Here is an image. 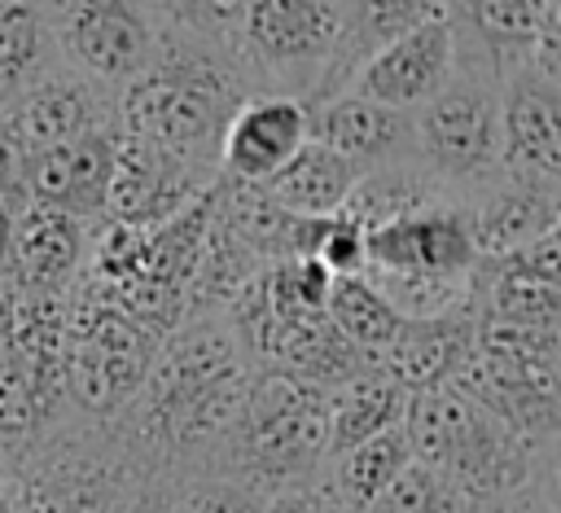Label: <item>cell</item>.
Returning a JSON list of instances; mask_svg holds the SVG:
<instances>
[{
  "instance_id": "obj_20",
  "label": "cell",
  "mask_w": 561,
  "mask_h": 513,
  "mask_svg": "<svg viewBox=\"0 0 561 513\" xmlns=\"http://www.w3.org/2000/svg\"><path fill=\"white\" fill-rule=\"evenodd\" d=\"M368 171L346 162L342 153L307 140L276 175H267L259 189L285 210V215H298V219H324V215H337L346 210L351 193L359 189Z\"/></svg>"
},
{
  "instance_id": "obj_21",
  "label": "cell",
  "mask_w": 561,
  "mask_h": 513,
  "mask_svg": "<svg viewBox=\"0 0 561 513\" xmlns=\"http://www.w3.org/2000/svg\"><path fill=\"white\" fill-rule=\"evenodd\" d=\"M83 259V228L75 215L53 210V206H35L26 202L18 224H13V246H9V263L18 267L22 289L31 294H57L70 272Z\"/></svg>"
},
{
  "instance_id": "obj_30",
  "label": "cell",
  "mask_w": 561,
  "mask_h": 513,
  "mask_svg": "<svg viewBox=\"0 0 561 513\" xmlns=\"http://www.w3.org/2000/svg\"><path fill=\"white\" fill-rule=\"evenodd\" d=\"M500 263H504L508 272H517V276H526V281H535V285L561 294V228L543 232L539 241H530L526 250H517V254H508V259H500Z\"/></svg>"
},
{
  "instance_id": "obj_13",
  "label": "cell",
  "mask_w": 561,
  "mask_h": 513,
  "mask_svg": "<svg viewBox=\"0 0 561 513\" xmlns=\"http://www.w3.org/2000/svg\"><path fill=\"white\" fill-rule=\"evenodd\" d=\"M307 145V105L285 92H259L237 105L224 127L219 162L224 180L263 184Z\"/></svg>"
},
{
  "instance_id": "obj_28",
  "label": "cell",
  "mask_w": 561,
  "mask_h": 513,
  "mask_svg": "<svg viewBox=\"0 0 561 513\" xmlns=\"http://www.w3.org/2000/svg\"><path fill=\"white\" fill-rule=\"evenodd\" d=\"M267 495L228 474H202L184 482L167 513H263Z\"/></svg>"
},
{
  "instance_id": "obj_8",
  "label": "cell",
  "mask_w": 561,
  "mask_h": 513,
  "mask_svg": "<svg viewBox=\"0 0 561 513\" xmlns=\"http://www.w3.org/2000/svg\"><path fill=\"white\" fill-rule=\"evenodd\" d=\"M364 272H399V276H469L478 267L469 206L447 197L416 202L364 232Z\"/></svg>"
},
{
  "instance_id": "obj_2",
  "label": "cell",
  "mask_w": 561,
  "mask_h": 513,
  "mask_svg": "<svg viewBox=\"0 0 561 513\" xmlns=\"http://www.w3.org/2000/svg\"><path fill=\"white\" fill-rule=\"evenodd\" d=\"M399 425L408 434L412 460L443 474L473 509L522 495L539 456L530 443H522L513 430H504L491 412H482L451 386L408 395Z\"/></svg>"
},
{
  "instance_id": "obj_11",
  "label": "cell",
  "mask_w": 561,
  "mask_h": 513,
  "mask_svg": "<svg viewBox=\"0 0 561 513\" xmlns=\"http://www.w3.org/2000/svg\"><path fill=\"white\" fill-rule=\"evenodd\" d=\"M206 189L210 184L193 162L118 132L114 180H110V197H105V210L114 215V224H123V228H158Z\"/></svg>"
},
{
  "instance_id": "obj_24",
  "label": "cell",
  "mask_w": 561,
  "mask_h": 513,
  "mask_svg": "<svg viewBox=\"0 0 561 513\" xmlns=\"http://www.w3.org/2000/svg\"><path fill=\"white\" fill-rule=\"evenodd\" d=\"M88 127H96L92 96H88V88H79L70 79H53V83H39L35 92H26V101L18 105V118H13V132L26 145V153L70 145Z\"/></svg>"
},
{
  "instance_id": "obj_38",
  "label": "cell",
  "mask_w": 561,
  "mask_h": 513,
  "mask_svg": "<svg viewBox=\"0 0 561 513\" xmlns=\"http://www.w3.org/2000/svg\"><path fill=\"white\" fill-rule=\"evenodd\" d=\"M557 338H561V320H557Z\"/></svg>"
},
{
  "instance_id": "obj_14",
  "label": "cell",
  "mask_w": 561,
  "mask_h": 513,
  "mask_svg": "<svg viewBox=\"0 0 561 513\" xmlns=\"http://www.w3.org/2000/svg\"><path fill=\"white\" fill-rule=\"evenodd\" d=\"M114 153H118V132L110 127H88L70 145L26 153V202L66 210L75 219L101 215L114 180Z\"/></svg>"
},
{
  "instance_id": "obj_3",
  "label": "cell",
  "mask_w": 561,
  "mask_h": 513,
  "mask_svg": "<svg viewBox=\"0 0 561 513\" xmlns=\"http://www.w3.org/2000/svg\"><path fill=\"white\" fill-rule=\"evenodd\" d=\"M329 395L333 390L294 373L254 368L245 399L219 443V474L241 478L263 495L316 478L329 443Z\"/></svg>"
},
{
  "instance_id": "obj_6",
  "label": "cell",
  "mask_w": 561,
  "mask_h": 513,
  "mask_svg": "<svg viewBox=\"0 0 561 513\" xmlns=\"http://www.w3.org/2000/svg\"><path fill=\"white\" fill-rule=\"evenodd\" d=\"M162 338L127 320L123 311L105 303H83L75 316H66V351H61V390L92 417L123 412L158 355Z\"/></svg>"
},
{
  "instance_id": "obj_37",
  "label": "cell",
  "mask_w": 561,
  "mask_h": 513,
  "mask_svg": "<svg viewBox=\"0 0 561 513\" xmlns=\"http://www.w3.org/2000/svg\"><path fill=\"white\" fill-rule=\"evenodd\" d=\"M9 246H13V210L0 202V263H9Z\"/></svg>"
},
{
  "instance_id": "obj_36",
  "label": "cell",
  "mask_w": 561,
  "mask_h": 513,
  "mask_svg": "<svg viewBox=\"0 0 561 513\" xmlns=\"http://www.w3.org/2000/svg\"><path fill=\"white\" fill-rule=\"evenodd\" d=\"M482 513H548V504H543V500H526V495H513V500H504V504H491V509H482Z\"/></svg>"
},
{
  "instance_id": "obj_10",
  "label": "cell",
  "mask_w": 561,
  "mask_h": 513,
  "mask_svg": "<svg viewBox=\"0 0 561 513\" xmlns=\"http://www.w3.org/2000/svg\"><path fill=\"white\" fill-rule=\"evenodd\" d=\"M456 75V35L447 26V18L425 22L390 44H381L346 83V92L377 101L386 110H403L416 114L434 92L447 88V79Z\"/></svg>"
},
{
  "instance_id": "obj_9",
  "label": "cell",
  "mask_w": 561,
  "mask_h": 513,
  "mask_svg": "<svg viewBox=\"0 0 561 513\" xmlns=\"http://www.w3.org/2000/svg\"><path fill=\"white\" fill-rule=\"evenodd\" d=\"M500 175L561 193V92L530 66L500 83Z\"/></svg>"
},
{
  "instance_id": "obj_31",
  "label": "cell",
  "mask_w": 561,
  "mask_h": 513,
  "mask_svg": "<svg viewBox=\"0 0 561 513\" xmlns=\"http://www.w3.org/2000/svg\"><path fill=\"white\" fill-rule=\"evenodd\" d=\"M263 513H346V504L333 495L329 478H302L272 491Z\"/></svg>"
},
{
  "instance_id": "obj_16",
  "label": "cell",
  "mask_w": 561,
  "mask_h": 513,
  "mask_svg": "<svg viewBox=\"0 0 561 513\" xmlns=\"http://www.w3.org/2000/svg\"><path fill=\"white\" fill-rule=\"evenodd\" d=\"M543 9L548 0H443V18L456 35V61L504 83V75L526 66Z\"/></svg>"
},
{
  "instance_id": "obj_4",
  "label": "cell",
  "mask_w": 561,
  "mask_h": 513,
  "mask_svg": "<svg viewBox=\"0 0 561 513\" xmlns=\"http://www.w3.org/2000/svg\"><path fill=\"white\" fill-rule=\"evenodd\" d=\"M245 96L241 75L219 57L171 48L167 57H153L123 92V136L202 167L219 158L224 127Z\"/></svg>"
},
{
  "instance_id": "obj_7",
  "label": "cell",
  "mask_w": 561,
  "mask_h": 513,
  "mask_svg": "<svg viewBox=\"0 0 561 513\" xmlns=\"http://www.w3.org/2000/svg\"><path fill=\"white\" fill-rule=\"evenodd\" d=\"M337 35V0H245L237 22V48L250 57V66H259L280 83L285 96H298L302 105L320 92Z\"/></svg>"
},
{
  "instance_id": "obj_18",
  "label": "cell",
  "mask_w": 561,
  "mask_h": 513,
  "mask_svg": "<svg viewBox=\"0 0 561 513\" xmlns=\"http://www.w3.org/2000/svg\"><path fill=\"white\" fill-rule=\"evenodd\" d=\"M337 9H342V35H337L333 61H329V70L320 79V92L307 105L346 92L351 75L381 44H390V39H399V35L443 18V0H337Z\"/></svg>"
},
{
  "instance_id": "obj_5",
  "label": "cell",
  "mask_w": 561,
  "mask_h": 513,
  "mask_svg": "<svg viewBox=\"0 0 561 513\" xmlns=\"http://www.w3.org/2000/svg\"><path fill=\"white\" fill-rule=\"evenodd\" d=\"M416 167L438 189H495L500 175V79L456 61V75L416 114Z\"/></svg>"
},
{
  "instance_id": "obj_1",
  "label": "cell",
  "mask_w": 561,
  "mask_h": 513,
  "mask_svg": "<svg viewBox=\"0 0 561 513\" xmlns=\"http://www.w3.org/2000/svg\"><path fill=\"white\" fill-rule=\"evenodd\" d=\"M250 386V360L241 355L224 320L197 316L162 338L149 377L131 408V438L153 460H193L219 452Z\"/></svg>"
},
{
  "instance_id": "obj_15",
  "label": "cell",
  "mask_w": 561,
  "mask_h": 513,
  "mask_svg": "<svg viewBox=\"0 0 561 513\" xmlns=\"http://www.w3.org/2000/svg\"><path fill=\"white\" fill-rule=\"evenodd\" d=\"M66 53L96 79H136L153 61V26L136 0H70Z\"/></svg>"
},
{
  "instance_id": "obj_23",
  "label": "cell",
  "mask_w": 561,
  "mask_h": 513,
  "mask_svg": "<svg viewBox=\"0 0 561 513\" xmlns=\"http://www.w3.org/2000/svg\"><path fill=\"white\" fill-rule=\"evenodd\" d=\"M408 465H412L408 434H403V425H390V430L364 438L359 447L342 452L337 460H329L324 478H329L333 495L346 504V513H364Z\"/></svg>"
},
{
  "instance_id": "obj_25",
  "label": "cell",
  "mask_w": 561,
  "mask_h": 513,
  "mask_svg": "<svg viewBox=\"0 0 561 513\" xmlns=\"http://www.w3.org/2000/svg\"><path fill=\"white\" fill-rule=\"evenodd\" d=\"M324 320L337 329L342 342H351L373 364L403 324V316L377 294V285L368 276H333L329 298H324Z\"/></svg>"
},
{
  "instance_id": "obj_32",
  "label": "cell",
  "mask_w": 561,
  "mask_h": 513,
  "mask_svg": "<svg viewBox=\"0 0 561 513\" xmlns=\"http://www.w3.org/2000/svg\"><path fill=\"white\" fill-rule=\"evenodd\" d=\"M526 66H530L548 88L561 92V0H548L543 22H539V31H535V39H530Z\"/></svg>"
},
{
  "instance_id": "obj_39",
  "label": "cell",
  "mask_w": 561,
  "mask_h": 513,
  "mask_svg": "<svg viewBox=\"0 0 561 513\" xmlns=\"http://www.w3.org/2000/svg\"><path fill=\"white\" fill-rule=\"evenodd\" d=\"M557 228H561V224H557Z\"/></svg>"
},
{
  "instance_id": "obj_12",
  "label": "cell",
  "mask_w": 561,
  "mask_h": 513,
  "mask_svg": "<svg viewBox=\"0 0 561 513\" xmlns=\"http://www.w3.org/2000/svg\"><path fill=\"white\" fill-rule=\"evenodd\" d=\"M307 140L342 153L364 171L416 167V123L403 110H386L355 92L307 105Z\"/></svg>"
},
{
  "instance_id": "obj_17",
  "label": "cell",
  "mask_w": 561,
  "mask_h": 513,
  "mask_svg": "<svg viewBox=\"0 0 561 513\" xmlns=\"http://www.w3.org/2000/svg\"><path fill=\"white\" fill-rule=\"evenodd\" d=\"M473 346V311H447L430 320H403L390 346L377 355V368L390 373L408 395L416 390H438L456 377Z\"/></svg>"
},
{
  "instance_id": "obj_34",
  "label": "cell",
  "mask_w": 561,
  "mask_h": 513,
  "mask_svg": "<svg viewBox=\"0 0 561 513\" xmlns=\"http://www.w3.org/2000/svg\"><path fill=\"white\" fill-rule=\"evenodd\" d=\"M539 456H543V504L548 513H561V434Z\"/></svg>"
},
{
  "instance_id": "obj_19",
  "label": "cell",
  "mask_w": 561,
  "mask_h": 513,
  "mask_svg": "<svg viewBox=\"0 0 561 513\" xmlns=\"http://www.w3.org/2000/svg\"><path fill=\"white\" fill-rule=\"evenodd\" d=\"M557 224H561V193L539 189V184L500 180L495 189L482 193L478 206H469V232H473L478 263H500L526 250L530 241H539L543 232H552Z\"/></svg>"
},
{
  "instance_id": "obj_33",
  "label": "cell",
  "mask_w": 561,
  "mask_h": 513,
  "mask_svg": "<svg viewBox=\"0 0 561 513\" xmlns=\"http://www.w3.org/2000/svg\"><path fill=\"white\" fill-rule=\"evenodd\" d=\"M0 202L13 210V202L26 206V145L18 140L13 123H0Z\"/></svg>"
},
{
  "instance_id": "obj_29",
  "label": "cell",
  "mask_w": 561,
  "mask_h": 513,
  "mask_svg": "<svg viewBox=\"0 0 561 513\" xmlns=\"http://www.w3.org/2000/svg\"><path fill=\"white\" fill-rule=\"evenodd\" d=\"M162 9L202 39H232L245 0H162Z\"/></svg>"
},
{
  "instance_id": "obj_35",
  "label": "cell",
  "mask_w": 561,
  "mask_h": 513,
  "mask_svg": "<svg viewBox=\"0 0 561 513\" xmlns=\"http://www.w3.org/2000/svg\"><path fill=\"white\" fill-rule=\"evenodd\" d=\"M167 509H171V500H167L162 491L145 487V491H136V495H131V504H127L123 513H167Z\"/></svg>"
},
{
  "instance_id": "obj_26",
  "label": "cell",
  "mask_w": 561,
  "mask_h": 513,
  "mask_svg": "<svg viewBox=\"0 0 561 513\" xmlns=\"http://www.w3.org/2000/svg\"><path fill=\"white\" fill-rule=\"evenodd\" d=\"M364 513H482V509H473L443 474L412 460Z\"/></svg>"
},
{
  "instance_id": "obj_22",
  "label": "cell",
  "mask_w": 561,
  "mask_h": 513,
  "mask_svg": "<svg viewBox=\"0 0 561 513\" xmlns=\"http://www.w3.org/2000/svg\"><path fill=\"white\" fill-rule=\"evenodd\" d=\"M403 408H408V390L381 373L377 364L359 377H351L346 386H337L329 395V443H324V465L337 460L342 452L359 447L364 438L390 430L403 421Z\"/></svg>"
},
{
  "instance_id": "obj_27",
  "label": "cell",
  "mask_w": 561,
  "mask_h": 513,
  "mask_svg": "<svg viewBox=\"0 0 561 513\" xmlns=\"http://www.w3.org/2000/svg\"><path fill=\"white\" fill-rule=\"evenodd\" d=\"M44 13L35 0H0V83H18L39 66Z\"/></svg>"
}]
</instances>
